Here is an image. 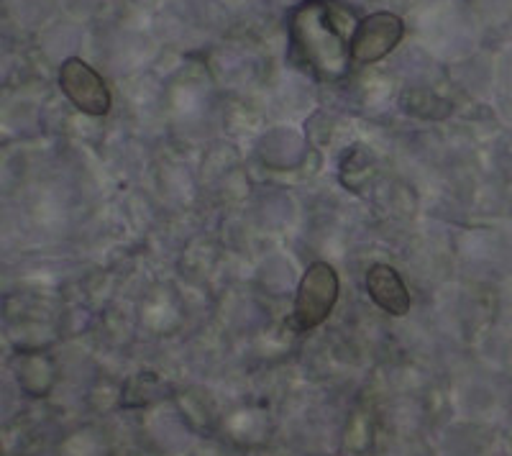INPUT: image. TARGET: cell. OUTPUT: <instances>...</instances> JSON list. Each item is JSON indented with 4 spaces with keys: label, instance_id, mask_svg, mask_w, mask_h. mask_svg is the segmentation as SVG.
Masks as SVG:
<instances>
[{
    "label": "cell",
    "instance_id": "4",
    "mask_svg": "<svg viewBox=\"0 0 512 456\" xmlns=\"http://www.w3.org/2000/svg\"><path fill=\"white\" fill-rule=\"evenodd\" d=\"M402 36H405V24L395 13L379 11L361 18L349 41L351 65H374L390 52H395Z\"/></svg>",
    "mask_w": 512,
    "mask_h": 456
},
{
    "label": "cell",
    "instance_id": "2",
    "mask_svg": "<svg viewBox=\"0 0 512 456\" xmlns=\"http://www.w3.org/2000/svg\"><path fill=\"white\" fill-rule=\"evenodd\" d=\"M338 295H341V280L333 264L323 259L310 264L297 285L295 305H292V323L297 334H308L326 321L336 308Z\"/></svg>",
    "mask_w": 512,
    "mask_h": 456
},
{
    "label": "cell",
    "instance_id": "5",
    "mask_svg": "<svg viewBox=\"0 0 512 456\" xmlns=\"http://www.w3.org/2000/svg\"><path fill=\"white\" fill-rule=\"evenodd\" d=\"M364 287H367L372 303L382 308L384 313H390L395 318L408 316L413 300H410L408 285H405V280H402L395 267L384 262L372 264L367 269V277H364Z\"/></svg>",
    "mask_w": 512,
    "mask_h": 456
},
{
    "label": "cell",
    "instance_id": "3",
    "mask_svg": "<svg viewBox=\"0 0 512 456\" xmlns=\"http://www.w3.org/2000/svg\"><path fill=\"white\" fill-rule=\"evenodd\" d=\"M59 88L72 106L85 116H105L113 106V95L103 75L80 57H67L59 67Z\"/></svg>",
    "mask_w": 512,
    "mask_h": 456
},
{
    "label": "cell",
    "instance_id": "1",
    "mask_svg": "<svg viewBox=\"0 0 512 456\" xmlns=\"http://www.w3.org/2000/svg\"><path fill=\"white\" fill-rule=\"evenodd\" d=\"M359 21L328 0H308L290 18L292 57L323 82L344 80L349 72V41Z\"/></svg>",
    "mask_w": 512,
    "mask_h": 456
}]
</instances>
